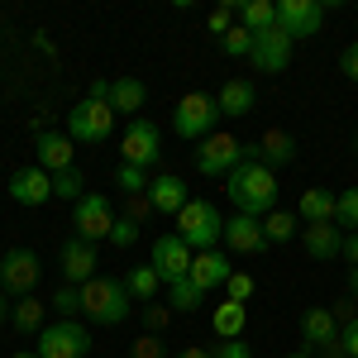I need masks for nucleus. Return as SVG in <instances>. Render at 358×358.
I'll list each match as a JSON object with an SVG mask.
<instances>
[{
  "mask_svg": "<svg viewBox=\"0 0 358 358\" xmlns=\"http://www.w3.org/2000/svg\"><path fill=\"white\" fill-rule=\"evenodd\" d=\"M224 196L234 201V215H253V220H263V215H273V210H277V172H273V167H263L258 158H244V163L224 177Z\"/></svg>",
  "mask_w": 358,
  "mask_h": 358,
  "instance_id": "obj_1",
  "label": "nucleus"
},
{
  "mask_svg": "<svg viewBox=\"0 0 358 358\" xmlns=\"http://www.w3.org/2000/svg\"><path fill=\"white\" fill-rule=\"evenodd\" d=\"M129 287H124V277H91L82 287V315L91 325H120L124 315H129Z\"/></svg>",
  "mask_w": 358,
  "mask_h": 358,
  "instance_id": "obj_2",
  "label": "nucleus"
},
{
  "mask_svg": "<svg viewBox=\"0 0 358 358\" xmlns=\"http://www.w3.org/2000/svg\"><path fill=\"white\" fill-rule=\"evenodd\" d=\"M220 120H224L220 101H215L210 91H187V96L172 106V134L201 143V138H210L215 129H220Z\"/></svg>",
  "mask_w": 358,
  "mask_h": 358,
  "instance_id": "obj_3",
  "label": "nucleus"
},
{
  "mask_svg": "<svg viewBox=\"0 0 358 358\" xmlns=\"http://www.w3.org/2000/svg\"><path fill=\"white\" fill-rule=\"evenodd\" d=\"M177 234L187 239L192 253H206V248H220L224 244V220H220V210H215L210 201L192 196V201L182 206V215H177Z\"/></svg>",
  "mask_w": 358,
  "mask_h": 358,
  "instance_id": "obj_4",
  "label": "nucleus"
},
{
  "mask_svg": "<svg viewBox=\"0 0 358 358\" xmlns=\"http://www.w3.org/2000/svg\"><path fill=\"white\" fill-rule=\"evenodd\" d=\"M244 158H248V143L234 138L229 129H215L210 138L196 143V172H201V177H229Z\"/></svg>",
  "mask_w": 358,
  "mask_h": 358,
  "instance_id": "obj_5",
  "label": "nucleus"
},
{
  "mask_svg": "<svg viewBox=\"0 0 358 358\" xmlns=\"http://www.w3.org/2000/svg\"><path fill=\"white\" fill-rule=\"evenodd\" d=\"M115 129V110L110 101H96V96H82L72 110H67V134L72 143H106Z\"/></svg>",
  "mask_w": 358,
  "mask_h": 358,
  "instance_id": "obj_6",
  "label": "nucleus"
},
{
  "mask_svg": "<svg viewBox=\"0 0 358 358\" xmlns=\"http://www.w3.org/2000/svg\"><path fill=\"white\" fill-rule=\"evenodd\" d=\"M115 206L106 192H86L77 206H72V229H77V239H86V244H101V239H110L115 229Z\"/></svg>",
  "mask_w": 358,
  "mask_h": 358,
  "instance_id": "obj_7",
  "label": "nucleus"
},
{
  "mask_svg": "<svg viewBox=\"0 0 358 358\" xmlns=\"http://www.w3.org/2000/svg\"><path fill=\"white\" fill-rule=\"evenodd\" d=\"M38 358H86L91 354V334L77 325V320H53L38 330V344H34Z\"/></svg>",
  "mask_w": 358,
  "mask_h": 358,
  "instance_id": "obj_8",
  "label": "nucleus"
},
{
  "mask_svg": "<svg viewBox=\"0 0 358 358\" xmlns=\"http://www.w3.org/2000/svg\"><path fill=\"white\" fill-rule=\"evenodd\" d=\"M34 287H38V253L34 248H10L0 258V292L20 301V296H34Z\"/></svg>",
  "mask_w": 358,
  "mask_h": 358,
  "instance_id": "obj_9",
  "label": "nucleus"
},
{
  "mask_svg": "<svg viewBox=\"0 0 358 358\" xmlns=\"http://www.w3.org/2000/svg\"><path fill=\"white\" fill-rule=\"evenodd\" d=\"M120 153H124V163L134 167H158V158H163V134H158V124L153 120H129V129H124V138H120Z\"/></svg>",
  "mask_w": 358,
  "mask_h": 358,
  "instance_id": "obj_10",
  "label": "nucleus"
},
{
  "mask_svg": "<svg viewBox=\"0 0 358 358\" xmlns=\"http://www.w3.org/2000/svg\"><path fill=\"white\" fill-rule=\"evenodd\" d=\"M192 258H196V253L187 248V239L172 229V234H158V239H153V258H148V268L172 287V282H182V277L192 273Z\"/></svg>",
  "mask_w": 358,
  "mask_h": 358,
  "instance_id": "obj_11",
  "label": "nucleus"
},
{
  "mask_svg": "<svg viewBox=\"0 0 358 358\" xmlns=\"http://www.w3.org/2000/svg\"><path fill=\"white\" fill-rule=\"evenodd\" d=\"M292 34L282 24H273L268 34H253V53H248V62L258 67V72H287L292 67Z\"/></svg>",
  "mask_w": 358,
  "mask_h": 358,
  "instance_id": "obj_12",
  "label": "nucleus"
},
{
  "mask_svg": "<svg viewBox=\"0 0 358 358\" xmlns=\"http://www.w3.org/2000/svg\"><path fill=\"white\" fill-rule=\"evenodd\" d=\"M277 24L287 29L292 38H310L325 24V5L320 0H282L277 5Z\"/></svg>",
  "mask_w": 358,
  "mask_h": 358,
  "instance_id": "obj_13",
  "label": "nucleus"
},
{
  "mask_svg": "<svg viewBox=\"0 0 358 358\" xmlns=\"http://www.w3.org/2000/svg\"><path fill=\"white\" fill-rule=\"evenodd\" d=\"M57 268L67 277V287H86L96 277V268H101V253H96V244H86V239H67L62 253H57Z\"/></svg>",
  "mask_w": 358,
  "mask_h": 358,
  "instance_id": "obj_14",
  "label": "nucleus"
},
{
  "mask_svg": "<svg viewBox=\"0 0 358 358\" xmlns=\"http://www.w3.org/2000/svg\"><path fill=\"white\" fill-rule=\"evenodd\" d=\"M10 196H15V206H43V201H53V172H43V167H15L10 172Z\"/></svg>",
  "mask_w": 358,
  "mask_h": 358,
  "instance_id": "obj_15",
  "label": "nucleus"
},
{
  "mask_svg": "<svg viewBox=\"0 0 358 358\" xmlns=\"http://www.w3.org/2000/svg\"><path fill=\"white\" fill-rule=\"evenodd\" d=\"M148 201H153V215H172V220H177L192 196H187V182H182L177 172H158V177L148 182Z\"/></svg>",
  "mask_w": 358,
  "mask_h": 358,
  "instance_id": "obj_16",
  "label": "nucleus"
},
{
  "mask_svg": "<svg viewBox=\"0 0 358 358\" xmlns=\"http://www.w3.org/2000/svg\"><path fill=\"white\" fill-rule=\"evenodd\" d=\"M77 143L72 134H62V129H38V167L43 172H67V167H77V153H72Z\"/></svg>",
  "mask_w": 358,
  "mask_h": 358,
  "instance_id": "obj_17",
  "label": "nucleus"
},
{
  "mask_svg": "<svg viewBox=\"0 0 358 358\" xmlns=\"http://www.w3.org/2000/svg\"><path fill=\"white\" fill-rule=\"evenodd\" d=\"M224 248H229V253H244V258L263 253V248H268V239H263V220H253V215L224 220Z\"/></svg>",
  "mask_w": 358,
  "mask_h": 358,
  "instance_id": "obj_18",
  "label": "nucleus"
},
{
  "mask_svg": "<svg viewBox=\"0 0 358 358\" xmlns=\"http://www.w3.org/2000/svg\"><path fill=\"white\" fill-rule=\"evenodd\" d=\"M248 158H258L263 167H287L292 158H296V138L287 134V129H263V138L258 143H248Z\"/></svg>",
  "mask_w": 358,
  "mask_h": 358,
  "instance_id": "obj_19",
  "label": "nucleus"
},
{
  "mask_svg": "<svg viewBox=\"0 0 358 358\" xmlns=\"http://www.w3.org/2000/svg\"><path fill=\"white\" fill-rule=\"evenodd\" d=\"M301 344L315 354V349H330V344H339V325H334L330 306H310L301 315Z\"/></svg>",
  "mask_w": 358,
  "mask_h": 358,
  "instance_id": "obj_20",
  "label": "nucleus"
},
{
  "mask_svg": "<svg viewBox=\"0 0 358 358\" xmlns=\"http://www.w3.org/2000/svg\"><path fill=\"white\" fill-rule=\"evenodd\" d=\"M301 248L315 258V263H330V258H339V248H344V229L339 224H301Z\"/></svg>",
  "mask_w": 358,
  "mask_h": 358,
  "instance_id": "obj_21",
  "label": "nucleus"
},
{
  "mask_svg": "<svg viewBox=\"0 0 358 358\" xmlns=\"http://www.w3.org/2000/svg\"><path fill=\"white\" fill-rule=\"evenodd\" d=\"M229 273H234V268H229V253L206 248V253H196V258H192V273H187V277H192L201 292H215V287L229 282Z\"/></svg>",
  "mask_w": 358,
  "mask_h": 358,
  "instance_id": "obj_22",
  "label": "nucleus"
},
{
  "mask_svg": "<svg viewBox=\"0 0 358 358\" xmlns=\"http://www.w3.org/2000/svg\"><path fill=\"white\" fill-rule=\"evenodd\" d=\"M215 101H220V115H224V120H239V115L253 110L258 91H253V82H248V77H229V82L215 91Z\"/></svg>",
  "mask_w": 358,
  "mask_h": 358,
  "instance_id": "obj_23",
  "label": "nucleus"
},
{
  "mask_svg": "<svg viewBox=\"0 0 358 358\" xmlns=\"http://www.w3.org/2000/svg\"><path fill=\"white\" fill-rule=\"evenodd\" d=\"M143 101H148V86L138 82V77H115L110 82V110L115 115H138Z\"/></svg>",
  "mask_w": 358,
  "mask_h": 358,
  "instance_id": "obj_24",
  "label": "nucleus"
},
{
  "mask_svg": "<svg viewBox=\"0 0 358 358\" xmlns=\"http://www.w3.org/2000/svg\"><path fill=\"white\" fill-rule=\"evenodd\" d=\"M296 215L306 224H334V192L325 187H306L301 201H296Z\"/></svg>",
  "mask_w": 358,
  "mask_h": 358,
  "instance_id": "obj_25",
  "label": "nucleus"
},
{
  "mask_svg": "<svg viewBox=\"0 0 358 358\" xmlns=\"http://www.w3.org/2000/svg\"><path fill=\"white\" fill-rule=\"evenodd\" d=\"M210 325H215V334H220V339H244L248 306H244V301H229V296H224V301L210 310Z\"/></svg>",
  "mask_w": 358,
  "mask_h": 358,
  "instance_id": "obj_26",
  "label": "nucleus"
},
{
  "mask_svg": "<svg viewBox=\"0 0 358 358\" xmlns=\"http://www.w3.org/2000/svg\"><path fill=\"white\" fill-rule=\"evenodd\" d=\"M301 234V215L296 210H273V215H263V239L268 244H292Z\"/></svg>",
  "mask_w": 358,
  "mask_h": 358,
  "instance_id": "obj_27",
  "label": "nucleus"
},
{
  "mask_svg": "<svg viewBox=\"0 0 358 358\" xmlns=\"http://www.w3.org/2000/svg\"><path fill=\"white\" fill-rule=\"evenodd\" d=\"M43 310H48V306L38 301V296H20L15 310H10V320H15L20 334H34V339H38V330H43Z\"/></svg>",
  "mask_w": 358,
  "mask_h": 358,
  "instance_id": "obj_28",
  "label": "nucleus"
},
{
  "mask_svg": "<svg viewBox=\"0 0 358 358\" xmlns=\"http://www.w3.org/2000/svg\"><path fill=\"white\" fill-rule=\"evenodd\" d=\"M239 24L248 34H268L277 24V5L273 0H248V5H239Z\"/></svg>",
  "mask_w": 358,
  "mask_h": 358,
  "instance_id": "obj_29",
  "label": "nucleus"
},
{
  "mask_svg": "<svg viewBox=\"0 0 358 358\" xmlns=\"http://www.w3.org/2000/svg\"><path fill=\"white\" fill-rule=\"evenodd\" d=\"M124 287H129V296H134V301H158V287H163V277L153 273V268H148V263H143V268H129V277H124Z\"/></svg>",
  "mask_w": 358,
  "mask_h": 358,
  "instance_id": "obj_30",
  "label": "nucleus"
},
{
  "mask_svg": "<svg viewBox=\"0 0 358 358\" xmlns=\"http://www.w3.org/2000/svg\"><path fill=\"white\" fill-rule=\"evenodd\" d=\"M201 301H206V292L196 287L192 277H182V282H172V287H167V306H172V310H196Z\"/></svg>",
  "mask_w": 358,
  "mask_h": 358,
  "instance_id": "obj_31",
  "label": "nucleus"
},
{
  "mask_svg": "<svg viewBox=\"0 0 358 358\" xmlns=\"http://www.w3.org/2000/svg\"><path fill=\"white\" fill-rule=\"evenodd\" d=\"M53 196H57V201H72V206H77V201L86 196L82 167H67V172H57V177H53Z\"/></svg>",
  "mask_w": 358,
  "mask_h": 358,
  "instance_id": "obj_32",
  "label": "nucleus"
},
{
  "mask_svg": "<svg viewBox=\"0 0 358 358\" xmlns=\"http://www.w3.org/2000/svg\"><path fill=\"white\" fill-rule=\"evenodd\" d=\"M334 224H339L344 234H354V229H358V187H349V192L334 196Z\"/></svg>",
  "mask_w": 358,
  "mask_h": 358,
  "instance_id": "obj_33",
  "label": "nucleus"
},
{
  "mask_svg": "<svg viewBox=\"0 0 358 358\" xmlns=\"http://www.w3.org/2000/svg\"><path fill=\"white\" fill-rule=\"evenodd\" d=\"M148 182H153V177H148L143 167H134V163H120V172H115V187H120L124 196H143Z\"/></svg>",
  "mask_w": 358,
  "mask_h": 358,
  "instance_id": "obj_34",
  "label": "nucleus"
},
{
  "mask_svg": "<svg viewBox=\"0 0 358 358\" xmlns=\"http://www.w3.org/2000/svg\"><path fill=\"white\" fill-rule=\"evenodd\" d=\"M220 53H224V57H248V53H253V34H248L244 24H234V29L220 38Z\"/></svg>",
  "mask_w": 358,
  "mask_h": 358,
  "instance_id": "obj_35",
  "label": "nucleus"
},
{
  "mask_svg": "<svg viewBox=\"0 0 358 358\" xmlns=\"http://www.w3.org/2000/svg\"><path fill=\"white\" fill-rule=\"evenodd\" d=\"M53 310L62 315V320H72V315H82V287H67V282H62V287L53 292Z\"/></svg>",
  "mask_w": 358,
  "mask_h": 358,
  "instance_id": "obj_36",
  "label": "nucleus"
},
{
  "mask_svg": "<svg viewBox=\"0 0 358 358\" xmlns=\"http://www.w3.org/2000/svg\"><path fill=\"white\" fill-rule=\"evenodd\" d=\"M234 24H239V5H220V10H210V15H206V29H210L215 38H224Z\"/></svg>",
  "mask_w": 358,
  "mask_h": 358,
  "instance_id": "obj_37",
  "label": "nucleus"
},
{
  "mask_svg": "<svg viewBox=\"0 0 358 358\" xmlns=\"http://www.w3.org/2000/svg\"><path fill=\"white\" fill-rule=\"evenodd\" d=\"M224 292H229V301H244L248 306V301H253V292H258V282L234 268V273H229V282H224Z\"/></svg>",
  "mask_w": 358,
  "mask_h": 358,
  "instance_id": "obj_38",
  "label": "nucleus"
},
{
  "mask_svg": "<svg viewBox=\"0 0 358 358\" xmlns=\"http://www.w3.org/2000/svg\"><path fill=\"white\" fill-rule=\"evenodd\" d=\"M143 325H148V334H163L167 325H172V306L148 301V306H143Z\"/></svg>",
  "mask_w": 358,
  "mask_h": 358,
  "instance_id": "obj_39",
  "label": "nucleus"
},
{
  "mask_svg": "<svg viewBox=\"0 0 358 358\" xmlns=\"http://www.w3.org/2000/svg\"><path fill=\"white\" fill-rule=\"evenodd\" d=\"M138 229H143V224H134L129 215H120V220H115V229H110V244L115 248H129L138 239Z\"/></svg>",
  "mask_w": 358,
  "mask_h": 358,
  "instance_id": "obj_40",
  "label": "nucleus"
},
{
  "mask_svg": "<svg viewBox=\"0 0 358 358\" xmlns=\"http://www.w3.org/2000/svg\"><path fill=\"white\" fill-rule=\"evenodd\" d=\"M210 358H253V344H248V339H220V344L210 349Z\"/></svg>",
  "mask_w": 358,
  "mask_h": 358,
  "instance_id": "obj_41",
  "label": "nucleus"
},
{
  "mask_svg": "<svg viewBox=\"0 0 358 358\" xmlns=\"http://www.w3.org/2000/svg\"><path fill=\"white\" fill-rule=\"evenodd\" d=\"M134 358H167V344L158 334H138L134 339Z\"/></svg>",
  "mask_w": 358,
  "mask_h": 358,
  "instance_id": "obj_42",
  "label": "nucleus"
},
{
  "mask_svg": "<svg viewBox=\"0 0 358 358\" xmlns=\"http://www.w3.org/2000/svg\"><path fill=\"white\" fill-rule=\"evenodd\" d=\"M124 215H129L134 224L148 220V215H153V201H148V192H143V196H124Z\"/></svg>",
  "mask_w": 358,
  "mask_h": 358,
  "instance_id": "obj_43",
  "label": "nucleus"
},
{
  "mask_svg": "<svg viewBox=\"0 0 358 358\" xmlns=\"http://www.w3.org/2000/svg\"><path fill=\"white\" fill-rule=\"evenodd\" d=\"M330 315H334V325L344 330V325H354V320H358V301H354V296H344V301L330 306Z\"/></svg>",
  "mask_w": 358,
  "mask_h": 358,
  "instance_id": "obj_44",
  "label": "nucleus"
},
{
  "mask_svg": "<svg viewBox=\"0 0 358 358\" xmlns=\"http://www.w3.org/2000/svg\"><path fill=\"white\" fill-rule=\"evenodd\" d=\"M339 72H344L349 82H358V38H354V43H344V53H339Z\"/></svg>",
  "mask_w": 358,
  "mask_h": 358,
  "instance_id": "obj_45",
  "label": "nucleus"
},
{
  "mask_svg": "<svg viewBox=\"0 0 358 358\" xmlns=\"http://www.w3.org/2000/svg\"><path fill=\"white\" fill-rule=\"evenodd\" d=\"M339 344H344V354H349V358H358V320L339 330Z\"/></svg>",
  "mask_w": 358,
  "mask_h": 358,
  "instance_id": "obj_46",
  "label": "nucleus"
},
{
  "mask_svg": "<svg viewBox=\"0 0 358 358\" xmlns=\"http://www.w3.org/2000/svg\"><path fill=\"white\" fill-rule=\"evenodd\" d=\"M339 258H344L349 268H358V229H354V234H344V248H339Z\"/></svg>",
  "mask_w": 358,
  "mask_h": 358,
  "instance_id": "obj_47",
  "label": "nucleus"
},
{
  "mask_svg": "<svg viewBox=\"0 0 358 358\" xmlns=\"http://www.w3.org/2000/svg\"><path fill=\"white\" fill-rule=\"evenodd\" d=\"M177 358H210V349H201V344H187V349H182Z\"/></svg>",
  "mask_w": 358,
  "mask_h": 358,
  "instance_id": "obj_48",
  "label": "nucleus"
},
{
  "mask_svg": "<svg viewBox=\"0 0 358 358\" xmlns=\"http://www.w3.org/2000/svg\"><path fill=\"white\" fill-rule=\"evenodd\" d=\"M320 358H349V354H344V344H330V349H320Z\"/></svg>",
  "mask_w": 358,
  "mask_h": 358,
  "instance_id": "obj_49",
  "label": "nucleus"
},
{
  "mask_svg": "<svg viewBox=\"0 0 358 358\" xmlns=\"http://www.w3.org/2000/svg\"><path fill=\"white\" fill-rule=\"evenodd\" d=\"M349 296L358 301V268H349Z\"/></svg>",
  "mask_w": 358,
  "mask_h": 358,
  "instance_id": "obj_50",
  "label": "nucleus"
},
{
  "mask_svg": "<svg viewBox=\"0 0 358 358\" xmlns=\"http://www.w3.org/2000/svg\"><path fill=\"white\" fill-rule=\"evenodd\" d=\"M10 310H15V306H10V296H5V292H0V320H5V315H10Z\"/></svg>",
  "mask_w": 358,
  "mask_h": 358,
  "instance_id": "obj_51",
  "label": "nucleus"
},
{
  "mask_svg": "<svg viewBox=\"0 0 358 358\" xmlns=\"http://www.w3.org/2000/svg\"><path fill=\"white\" fill-rule=\"evenodd\" d=\"M287 358H320V354H310V349H296V354H287Z\"/></svg>",
  "mask_w": 358,
  "mask_h": 358,
  "instance_id": "obj_52",
  "label": "nucleus"
},
{
  "mask_svg": "<svg viewBox=\"0 0 358 358\" xmlns=\"http://www.w3.org/2000/svg\"><path fill=\"white\" fill-rule=\"evenodd\" d=\"M10 358H38V354H34V349H24V354H10Z\"/></svg>",
  "mask_w": 358,
  "mask_h": 358,
  "instance_id": "obj_53",
  "label": "nucleus"
},
{
  "mask_svg": "<svg viewBox=\"0 0 358 358\" xmlns=\"http://www.w3.org/2000/svg\"><path fill=\"white\" fill-rule=\"evenodd\" d=\"M354 153H358V134H354Z\"/></svg>",
  "mask_w": 358,
  "mask_h": 358,
  "instance_id": "obj_54",
  "label": "nucleus"
}]
</instances>
